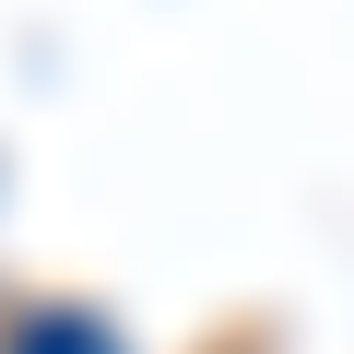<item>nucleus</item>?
Listing matches in <instances>:
<instances>
[{
  "mask_svg": "<svg viewBox=\"0 0 354 354\" xmlns=\"http://www.w3.org/2000/svg\"><path fill=\"white\" fill-rule=\"evenodd\" d=\"M0 354H118L95 319H71V307H48V319H24L12 342H0Z\"/></svg>",
  "mask_w": 354,
  "mask_h": 354,
  "instance_id": "obj_1",
  "label": "nucleus"
}]
</instances>
